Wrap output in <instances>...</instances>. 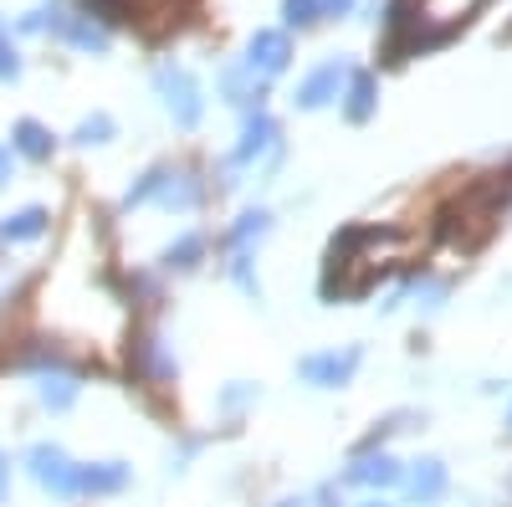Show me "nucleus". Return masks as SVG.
Listing matches in <instances>:
<instances>
[{"label":"nucleus","instance_id":"obj_30","mask_svg":"<svg viewBox=\"0 0 512 507\" xmlns=\"http://www.w3.org/2000/svg\"><path fill=\"white\" fill-rule=\"evenodd\" d=\"M359 507H390V502H379V497H374V502H359Z\"/></svg>","mask_w":512,"mask_h":507},{"label":"nucleus","instance_id":"obj_2","mask_svg":"<svg viewBox=\"0 0 512 507\" xmlns=\"http://www.w3.org/2000/svg\"><path fill=\"white\" fill-rule=\"evenodd\" d=\"M487 6V0H400V26L405 36L415 41V47H436V41H446L456 26H466L477 11Z\"/></svg>","mask_w":512,"mask_h":507},{"label":"nucleus","instance_id":"obj_20","mask_svg":"<svg viewBox=\"0 0 512 507\" xmlns=\"http://www.w3.org/2000/svg\"><path fill=\"white\" fill-rule=\"evenodd\" d=\"M57 26H62V36L72 41V47H82V52H103L108 47L103 26H93V21H57Z\"/></svg>","mask_w":512,"mask_h":507},{"label":"nucleus","instance_id":"obj_31","mask_svg":"<svg viewBox=\"0 0 512 507\" xmlns=\"http://www.w3.org/2000/svg\"><path fill=\"white\" fill-rule=\"evenodd\" d=\"M0 241H6V226H0Z\"/></svg>","mask_w":512,"mask_h":507},{"label":"nucleus","instance_id":"obj_27","mask_svg":"<svg viewBox=\"0 0 512 507\" xmlns=\"http://www.w3.org/2000/svg\"><path fill=\"white\" fill-rule=\"evenodd\" d=\"M349 6H354V0H323V11H333V16H344Z\"/></svg>","mask_w":512,"mask_h":507},{"label":"nucleus","instance_id":"obj_18","mask_svg":"<svg viewBox=\"0 0 512 507\" xmlns=\"http://www.w3.org/2000/svg\"><path fill=\"white\" fill-rule=\"evenodd\" d=\"M200 257H205V236H195V231L164 246V267L169 272H190V267H200Z\"/></svg>","mask_w":512,"mask_h":507},{"label":"nucleus","instance_id":"obj_12","mask_svg":"<svg viewBox=\"0 0 512 507\" xmlns=\"http://www.w3.org/2000/svg\"><path fill=\"white\" fill-rule=\"evenodd\" d=\"M379 108V82L374 72H349V93H344V118L349 123H369Z\"/></svg>","mask_w":512,"mask_h":507},{"label":"nucleus","instance_id":"obj_5","mask_svg":"<svg viewBox=\"0 0 512 507\" xmlns=\"http://www.w3.org/2000/svg\"><path fill=\"white\" fill-rule=\"evenodd\" d=\"M26 467H31V482L47 487L52 497H77V461H72L62 446H47V441L31 446Z\"/></svg>","mask_w":512,"mask_h":507},{"label":"nucleus","instance_id":"obj_11","mask_svg":"<svg viewBox=\"0 0 512 507\" xmlns=\"http://www.w3.org/2000/svg\"><path fill=\"white\" fill-rule=\"evenodd\" d=\"M446 482H451V472H446V461H415V467L405 472V492L425 507V502H436L441 492H446Z\"/></svg>","mask_w":512,"mask_h":507},{"label":"nucleus","instance_id":"obj_21","mask_svg":"<svg viewBox=\"0 0 512 507\" xmlns=\"http://www.w3.org/2000/svg\"><path fill=\"white\" fill-rule=\"evenodd\" d=\"M72 400H77V385H72L67 374H47V379H41V405H52V410H67Z\"/></svg>","mask_w":512,"mask_h":507},{"label":"nucleus","instance_id":"obj_19","mask_svg":"<svg viewBox=\"0 0 512 507\" xmlns=\"http://www.w3.org/2000/svg\"><path fill=\"white\" fill-rule=\"evenodd\" d=\"M16 149H21L26 159H36V164H41V159H52V134L41 129V123L21 118V123H16Z\"/></svg>","mask_w":512,"mask_h":507},{"label":"nucleus","instance_id":"obj_22","mask_svg":"<svg viewBox=\"0 0 512 507\" xmlns=\"http://www.w3.org/2000/svg\"><path fill=\"white\" fill-rule=\"evenodd\" d=\"M139 354H144V374H149V379H164V374H175V359H164L159 338H139Z\"/></svg>","mask_w":512,"mask_h":507},{"label":"nucleus","instance_id":"obj_17","mask_svg":"<svg viewBox=\"0 0 512 507\" xmlns=\"http://www.w3.org/2000/svg\"><path fill=\"white\" fill-rule=\"evenodd\" d=\"M47 210H41V205H26V210H16V216L11 221H0V226H6V241H36V236H47Z\"/></svg>","mask_w":512,"mask_h":507},{"label":"nucleus","instance_id":"obj_29","mask_svg":"<svg viewBox=\"0 0 512 507\" xmlns=\"http://www.w3.org/2000/svg\"><path fill=\"white\" fill-rule=\"evenodd\" d=\"M277 507H313L308 497H287V502H277Z\"/></svg>","mask_w":512,"mask_h":507},{"label":"nucleus","instance_id":"obj_7","mask_svg":"<svg viewBox=\"0 0 512 507\" xmlns=\"http://www.w3.org/2000/svg\"><path fill=\"white\" fill-rule=\"evenodd\" d=\"M344 82H349V62H323V67H313L303 82H297L292 103L297 108H323V103H333L338 93H344Z\"/></svg>","mask_w":512,"mask_h":507},{"label":"nucleus","instance_id":"obj_4","mask_svg":"<svg viewBox=\"0 0 512 507\" xmlns=\"http://www.w3.org/2000/svg\"><path fill=\"white\" fill-rule=\"evenodd\" d=\"M154 88H159L164 108L175 113V123H180V129H195V123H200V113H205V103H200V88H195V77H190L185 67H159V72H154Z\"/></svg>","mask_w":512,"mask_h":507},{"label":"nucleus","instance_id":"obj_15","mask_svg":"<svg viewBox=\"0 0 512 507\" xmlns=\"http://www.w3.org/2000/svg\"><path fill=\"white\" fill-rule=\"evenodd\" d=\"M185 6L190 0H123V16L144 21V26H169V21H180Z\"/></svg>","mask_w":512,"mask_h":507},{"label":"nucleus","instance_id":"obj_10","mask_svg":"<svg viewBox=\"0 0 512 507\" xmlns=\"http://www.w3.org/2000/svg\"><path fill=\"white\" fill-rule=\"evenodd\" d=\"M128 487L123 461H98V467H77V497H108Z\"/></svg>","mask_w":512,"mask_h":507},{"label":"nucleus","instance_id":"obj_13","mask_svg":"<svg viewBox=\"0 0 512 507\" xmlns=\"http://www.w3.org/2000/svg\"><path fill=\"white\" fill-rule=\"evenodd\" d=\"M277 144V123L267 118V113H251L246 118V129H241V144H236V164H251V159H262L267 149Z\"/></svg>","mask_w":512,"mask_h":507},{"label":"nucleus","instance_id":"obj_1","mask_svg":"<svg viewBox=\"0 0 512 507\" xmlns=\"http://www.w3.org/2000/svg\"><path fill=\"white\" fill-rule=\"evenodd\" d=\"M405 251H410V241L400 231L359 226V231H349L344 241L333 246V272H328L323 292H328V298H333V292H338V298H359V292H369L384 272H395L405 262Z\"/></svg>","mask_w":512,"mask_h":507},{"label":"nucleus","instance_id":"obj_25","mask_svg":"<svg viewBox=\"0 0 512 507\" xmlns=\"http://www.w3.org/2000/svg\"><path fill=\"white\" fill-rule=\"evenodd\" d=\"M16 72H21V62H16V47H11L6 36H0V77H16Z\"/></svg>","mask_w":512,"mask_h":507},{"label":"nucleus","instance_id":"obj_16","mask_svg":"<svg viewBox=\"0 0 512 507\" xmlns=\"http://www.w3.org/2000/svg\"><path fill=\"white\" fill-rule=\"evenodd\" d=\"M267 226H272V216H267V210H246V216L231 226L226 246L236 251V267H246V246H251V241H262V236H267Z\"/></svg>","mask_w":512,"mask_h":507},{"label":"nucleus","instance_id":"obj_32","mask_svg":"<svg viewBox=\"0 0 512 507\" xmlns=\"http://www.w3.org/2000/svg\"><path fill=\"white\" fill-rule=\"evenodd\" d=\"M507 426H512V415H507Z\"/></svg>","mask_w":512,"mask_h":507},{"label":"nucleus","instance_id":"obj_23","mask_svg":"<svg viewBox=\"0 0 512 507\" xmlns=\"http://www.w3.org/2000/svg\"><path fill=\"white\" fill-rule=\"evenodd\" d=\"M108 139H113V118L108 113H93V118L77 123V144H108Z\"/></svg>","mask_w":512,"mask_h":507},{"label":"nucleus","instance_id":"obj_14","mask_svg":"<svg viewBox=\"0 0 512 507\" xmlns=\"http://www.w3.org/2000/svg\"><path fill=\"white\" fill-rule=\"evenodd\" d=\"M221 93L231 98V103H241V108H262V72H251V67H226L221 72Z\"/></svg>","mask_w":512,"mask_h":507},{"label":"nucleus","instance_id":"obj_24","mask_svg":"<svg viewBox=\"0 0 512 507\" xmlns=\"http://www.w3.org/2000/svg\"><path fill=\"white\" fill-rule=\"evenodd\" d=\"M318 11H323V0H282L287 26H313V21H318Z\"/></svg>","mask_w":512,"mask_h":507},{"label":"nucleus","instance_id":"obj_9","mask_svg":"<svg viewBox=\"0 0 512 507\" xmlns=\"http://www.w3.org/2000/svg\"><path fill=\"white\" fill-rule=\"evenodd\" d=\"M344 482L349 487H369V492H384V487H400L405 482V467H400V461L395 456H359L354 461V467L344 472Z\"/></svg>","mask_w":512,"mask_h":507},{"label":"nucleus","instance_id":"obj_26","mask_svg":"<svg viewBox=\"0 0 512 507\" xmlns=\"http://www.w3.org/2000/svg\"><path fill=\"white\" fill-rule=\"evenodd\" d=\"M6 492H11V467H6V456H0V502H6Z\"/></svg>","mask_w":512,"mask_h":507},{"label":"nucleus","instance_id":"obj_28","mask_svg":"<svg viewBox=\"0 0 512 507\" xmlns=\"http://www.w3.org/2000/svg\"><path fill=\"white\" fill-rule=\"evenodd\" d=\"M11 180V149H0V185Z\"/></svg>","mask_w":512,"mask_h":507},{"label":"nucleus","instance_id":"obj_3","mask_svg":"<svg viewBox=\"0 0 512 507\" xmlns=\"http://www.w3.org/2000/svg\"><path fill=\"white\" fill-rule=\"evenodd\" d=\"M200 195H205V185L190 175V169H169V164H164V169H149L139 185H128L123 205H149V200H159L164 210H195Z\"/></svg>","mask_w":512,"mask_h":507},{"label":"nucleus","instance_id":"obj_6","mask_svg":"<svg viewBox=\"0 0 512 507\" xmlns=\"http://www.w3.org/2000/svg\"><path fill=\"white\" fill-rule=\"evenodd\" d=\"M354 369H359V349H328V354H308L303 364H297V374L308 379V385H318V390H338V385H349L354 379Z\"/></svg>","mask_w":512,"mask_h":507},{"label":"nucleus","instance_id":"obj_8","mask_svg":"<svg viewBox=\"0 0 512 507\" xmlns=\"http://www.w3.org/2000/svg\"><path fill=\"white\" fill-rule=\"evenodd\" d=\"M287 62H292V41H287V31H256V36H251V47H246V67H251V72L277 77Z\"/></svg>","mask_w":512,"mask_h":507}]
</instances>
